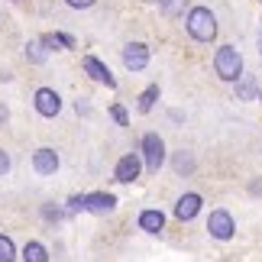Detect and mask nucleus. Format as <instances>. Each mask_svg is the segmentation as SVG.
I'll return each instance as SVG.
<instances>
[{"instance_id": "6", "label": "nucleus", "mask_w": 262, "mask_h": 262, "mask_svg": "<svg viewBox=\"0 0 262 262\" xmlns=\"http://www.w3.org/2000/svg\"><path fill=\"white\" fill-rule=\"evenodd\" d=\"M33 104H36V114L39 117H58V110H62V97H58V91L52 88H39L36 91V97H33Z\"/></svg>"}, {"instance_id": "24", "label": "nucleus", "mask_w": 262, "mask_h": 262, "mask_svg": "<svg viewBox=\"0 0 262 262\" xmlns=\"http://www.w3.org/2000/svg\"><path fill=\"white\" fill-rule=\"evenodd\" d=\"M97 0H65V7H72V10H91Z\"/></svg>"}, {"instance_id": "12", "label": "nucleus", "mask_w": 262, "mask_h": 262, "mask_svg": "<svg viewBox=\"0 0 262 262\" xmlns=\"http://www.w3.org/2000/svg\"><path fill=\"white\" fill-rule=\"evenodd\" d=\"M139 230H146V233H162L165 230V214L159 207H146L143 214H139Z\"/></svg>"}, {"instance_id": "2", "label": "nucleus", "mask_w": 262, "mask_h": 262, "mask_svg": "<svg viewBox=\"0 0 262 262\" xmlns=\"http://www.w3.org/2000/svg\"><path fill=\"white\" fill-rule=\"evenodd\" d=\"M214 72L220 81H230L233 84L239 75H243V55L236 52V46H220L214 52Z\"/></svg>"}, {"instance_id": "26", "label": "nucleus", "mask_w": 262, "mask_h": 262, "mask_svg": "<svg viewBox=\"0 0 262 262\" xmlns=\"http://www.w3.org/2000/svg\"><path fill=\"white\" fill-rule=\"evenodd\" d=\"M7 120H10V110H7V104H4V100H0V126H4Z\"/></svg>"}, {"instance_id": "8", "label": "nucleus", "mask_w": 262, "mask_h": 262, "mask_svg": "<svg viewBox=\"0 0 262 262\" xmlns=\"http://www.w3.org/2000/svg\"><path fill=\"white\" fill-rule=\"evenodd\" d=\"M58 165H62V159H58V152L52 146H42L33 152V172L36 175H55Z\"/></svg>"}, {"instance_id": "7", "label": "nucleus", "mask_w": 262, "mask_h": 262, "mask_svg": "<svg viewBox=\"0 0 262 262\" xmlns=\"http://www.w3.org/2000/svg\"><path fill=\"white\" fill-rule=\"evenodd\" d=\"M84 210L88 214H97V217H107L117 210V198L110 191H94V194H84Z\"/></svg>"}, {"instance_id": "9", "label": "nucleus", "mask_w": 262, "mask_h": 262, "mask_svg": "<svg viewBox=\"0 0 262 262\" xmlns=\"http://www.w3.org/2000/svg\"><path fill=\"white\" fill-rule=\"evenodd\" d=\"M201 204H204V198H201L198 191H188V194H181L175 201V217L181 220V224H188V220H194L201 214Z\"/></svg>"}, {"instance_id": "27", "label": "nucleus", "mask_w": 262, "mask_h": 262, "mask_svg": "<svg viewBox=\"0 0 262 262\" xmlns=\"http://www.w3.org/2000/svg\"><path fill=\"white\" fill-rule=\"evenodd\" d=\"M259 52H262V26H259Z\"/></svg>"}, {"instance_id": "18", "label": "nucleus", "mask_w": 262, "mask_h": 262, "mask_svg": "<svg viewBox=\"0 0 262 262\" xmlns=\"http://www.w3.org/2000/svg\"><path fill=\"white\" fill-rule=\"evenodd\" d=\"M185 7H188V0H159V10H162V16H168V19L185 16Z\"/></svg>"}, {"instance_id": "5", "label": "nucleus", "mask_w": 262, "mask_h": 262, "mask_svg": "<svg viewBox=\"0 0 262 262\" xmlns=\"http://www.w3.org/2000/svg\"><path fill=\"white\" fill-rule=\"evenodd\" d=\"M139 172H143V156L139 152L120 156V162L114 165V178L120 181V185H133V181L139 178Z\"/></svg>"}, {"instance_id": "11", "label": "nucleus", "mask_w": 262, "mask_h": 262, "mask_svg": "<svg viewBox=\"0 0 262 262\" xmlns=\"http://www.w3.org/2000/svg\"><path fill=\"white\" fill-rule=\"evenodd\" d=\"M123 65L129 72H143L149 65V46L146 42H126L123 46Z\"/></svg>"}, {"instance_id": "14", "label": "nucleus", "mask_w": 262, "mask_h": 262, "mask_svg": "<svg viewBox=\"0 0 262 262\" xmlns=\"http://www.w3.org/2000/svg\"><path fill=\"white\" fill-rule=\"evenodd\" d=\"M49 58V46L42 42V39H29L26 42V62L29 65H42Z\"/></svg>"}, {"instance_id": "3", "label": "nucleus", "mask_w": 262, "mask_h": 262, "mask_svg": "<svg viewBox=\"0 0 262 262\" xmlns=\"http://www.w3.org/2000/svg\"><path fill=\"white\" fill-rule=\"evenodd\" d=\"M139 156H143V168L146 172L159 175V168L165 165V139L159 133H146L139 143Z\"/></svg>"}, {"instance_id": "20", "label": "nucleus", "mask_w": 262, "mask_h": 262, "mask_svg": "<svg viewBox=\"0 0 262 262\" xmlns=\"http://www.w3.org/2000/svg\"><path fill=\"white\" fill-rule=\"evenodd\" d=\"M0 262H16V246L7 233H0Z\"/></svg>"}, {"instance_id": "10", "label": "nucleus", "mask_w": 262, "mask_h": 262, "mask_svg": "<svg viewBox=\"0 0 262 262\" xmlns=\"http://www.w3.org/2000/svg\"><path fill=\"white\" fill-rule=\"evenodd\" d=\"M81 68H84V72H88L91 78H94L97 84H104V88H110V91L117 88V78L110 75V68H107L104 62H100V58H94V55H84V58H81Z\"/></svg>"}, {"instance_id": "19", "label": "nucleus", "mask_w": 262, "mask_h": 262, "mask_svg": "<svg viewBox=\"0 0 262 262\" xmlns=\"http://www.w3.org/2000/svg\"><path fill=\"white\" fill-rule=\"evenodd\" d=\"M172 165H175V172H178V175H191V172H194V156L181 149V152H175Z\"/></svg>"}, {"instance_id": "16", "label": "nucleus", "mask_w": 262, "mask_h": 262, "mask_svg": "<svg viewBox=\"0 0 262 262\" xmlns=\"http://www.w3.org/2000/svg\"><path fill=\"white\" fill-rule=\"evenodd\" d=\"M159 94H162V91H159V84H149L143 94H139V114H152V107H156V100H159Z\"/></svg>"}, {"instance_id": "21", "label": "nucleus", "mask_w": 262, "mask_h": 262, "mask_svg": "<svg viewBox=\"0 0 262 262\" xmlns=\"http://www.w3.org/2000/svg\"><path fill=\"white\" fill-rule=\"evenodd\" d=\"M42 217L49 220V224H62V220L68 217V207H55V204H42Z\"/></svg>"}, {"instance_id": "15", "label": "nucleus", "mask_w": 262, "mask_h": 262, "mask_svg": "<svg viewBox=\"0 0 262 262\" xmlns=\"http://www.w3.org/2000/svg\"><path fill=\"white\" fill-rule=\"evenodd\" d=\"M23 262H49V249L42 243H36V239H29L23 246Z\"/></svg>"}, {"instance_id": "28", "label": "nucleus", "mask_w": 262, "mask_h": 262, "mask_svg": "<svg viewBox=\"0 0 262 262\" xmlns=\"http://www.w3.org/2000/svg\"><path fill=\"white\" fill-rule=\"evenodd\" d=\"M259 100H262V97H259Z\"/></svg>"}, {"instance_id": "22", "label": "nucleus", "mask_w": 262, "mask_h": 262, "mask_svg": "<svg viewBox=\"0 0 262 262\" xmlns=\"http://www.w3.org/2000/svg\"><path fill=\"white\" fill-rule=\"evenodd\" d=\"M110 117L117 120V126H129V114H126L123 104H114V107H110Z\"/></svg>"}, {"instance_id": "13", "label": "nucleus", "mask_w": 262, "mask_h": 262, "mask_svg": "<svg viewBox=\"0 0 262 262\" xmlns=\"http://www.w3.org/2000/svg\"><path fill=\"white\" fill-rule=\"evenodd\" d=\"M233 84H236V100H259V84L253 75H239Z\"/></svg>"}, {"instance_id": "17", "label": "nucleus", "mask_w": 262, "mask_h": 262, "mask_svg": "<svg viewBox=\"0 0 262 262\" xmlns=\"http://www.w3.org/2000/svg\"><path fill=\"white\" fill-rule=\"evenodd\" d=\"M42 42L49 49H65V52H72V49H75V39L68 36V33H49V36H42Z\"/></svg>"}, {"instance_id": "1", "label": "nucleus", "mask_w": 262, "mask_h": 262, "mask_svg": "<svg viewBox=\"0 0 262 262\" xmlns=\"http://www.w3.org/2000/svg\"><path fill=\"white\" fill-rule=\"evenodd\" d=\"M185 29L194 42H214L217 39V16L210 7H191L185 16Z\"/></svg>"}, {"instance_id": "4", "label": "nucleus", "mask_w": 262, "mask_h": 262, "mask_svg": "<svg viewBox=\"0 0 262 262\" xmlns=\"http://www.w3.org/2000/svg\"><path fill=\"white\" fill-rule=\"evenodd\" d=\"M207 233L214 236V239H220V243L233 239V233H236V220H233V214H230V210H224V207L210 210V217H207Z\"/></svg>"}, {"instance_id": "23", "label": "nucleus", "mask_w": 262, "mask_h": 262, "mask_svg": "<svg viewBox=\"0 0 262 262\" xmlns=\"http://www.w3.org/2000/svg\"><path fill=\"white\" fill-rule=\"evenodd\" d=\"M84 210V194H72L68 198V214H81Z\"/></svg>"}, {"instance_id": "25", "label": "nucleus", "mask_w": 262, "mask_h": 262, "mask_svg": "<svg viewBox=\"0 0 262 262\" xmlns=\"http://www.w3.org/2000/svg\"><path fill=\"white\" fill-rule=\"evenodd\" d=\"M7 172H10V156L0 149V175H7Z\"/></svg>"}]
</instances>
